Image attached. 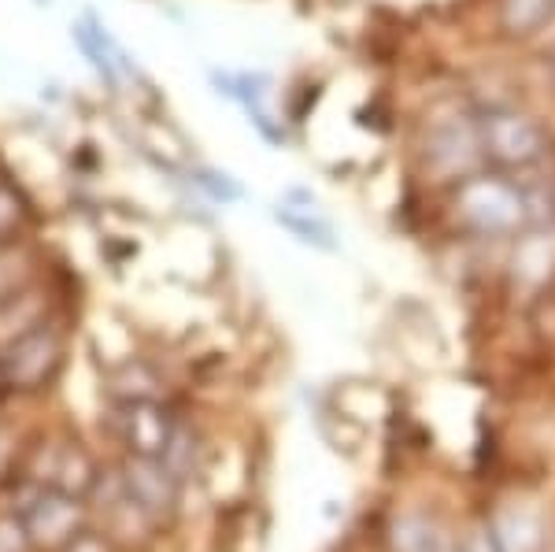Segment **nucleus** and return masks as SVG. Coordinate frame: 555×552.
<instances>
[{
    "label": "nucleus",
    "instance_id": "obj_1",
    "mask_svg": "<svg viewBox=\"0 0 555 552\" xmlns=\"http://www.w3.org/2000/svg\"><path fill=\"white\" fill-rule=\"evenodd\" d=\"M455 208H460V219L467 222L470 230L489 234V238L512 234L526 219L522 193H518L507 178H489V175L467 178V182L460 185Z\"/></svg>",
    "mask_w": 555,
    "mask_h": 552
},
{
    "label": "nucleus",
    "instance_id": "obj_2",
    "mask_svg": "<svg viewBox=\"0 0 555 552\" xmlns=\"http://www.w3.org/2000/svg\"><path fill=\"white\" fill-rule=\"evenodd\" d=\"M481 149L504 167H530L548 153V138H544L541 123L533 115L512 108V104H496L481 115L478 123Z\"/></svg>",
    "mask_w": 555,
    "mask_h": 552
},
{
    "label": "nucleus",
    "instance_id": "obj_3",
    "mask_svg": "<svg viewBox=\"0 0 555 552\" xmlns=\"http://www.w3.org/2000/svg\"><path fill=\"white\" fill-rule=\"evenodd\" d=\"M426 149L437 171H467L481 149V133L470 127L467 115H437L426 130Z\"/></svg>",
    "mask_w": 555,
    "mask_h": 552
},
{
    "label": "nucleus",
    "instance_id": "obj_4",
    "mask_svg": "<svg viewBox=\"0 0 555 552\" xmlns=\"http://www.w3.org/2000/svg\"><path fill=\"white\" fill-rule=\"evenodd\" d=\"M56 363V337L49 331H30L8 349L4 375L15 382H34Z\"/></svg>",
    "mask_w": 555,
    "mask_h": 552
},
{
    "label": "nucleus",
    "instance_id": "obj_5",
    "mask_svg": "<svg viewBox=\"0 0 555 552\" xmlns=\"http://www.w3.org/2000/svg\"><path fill=\"white\" fill-rule=\"evenodd\" d=\"M389 541H392V552H452L455 549L449 530L418 512L400 515L389 530Z\"/></svg>",
    "mask_w": 555,
    "mask_h": 552
},
{
    "label": "nucleus",
    "instance_id": "obj_6",
    "mask_svg": "<svg viewBox=\"0 0 555 552\" xmlns=\"http://www.w3.org/2000/svg\"><path fill=\"white\" fill-rule=\"evenodd\" d=\"M500 26L515 38L552 30L555 26V0H500Z\"/></svg>",
    "mask_w": 555,
    "mask_h": 552
},
{
    "label": "nucleus",
    "instance_id": "obj_7",
    "mask_svg": "<svg viewBox=\"0 0 555 552\" xmlns=\"http://www.w3.org/2000/svg\"><path fill=\"white\" fill-rule=\"evenodd\" d=\"M492 530H496L500 549L504 552H541V545H544V527L530 512L512 509V512L496 515Z\"/></svg>",
    "mask_w": 555,
    "mask_h": 552
},
{
    "label": "nucleus",
    "instance_id": "obj_8",
    "mask_svg": "<svg viewBox=\"0 0 555 552\" xmlns=\"http://www.w3.org/2000/svg\"><path fill=\"white\" fill-rule=\"evenodd\" d=\"M555 267V234H530L515 253V271L526 282H544Z\"/></svg>",
    "mask_w": 555,
    "mask_h": 552
},
{
    "label": "nucleus",
    "instance_id": "obj_9",
    "mask_svg": "<svg viewBox=\"0 0 555 552\" xmlns=\"http://www.w3.org/2000/svg\"><path fill=\"white\" fill-rule=\"evenodd\" d=\"M127 423H130V438L138 441V449L141 452H159V449H167V420L159 415V408H152V405H133L130 408V415H127Z\"/></svg>",
    "mask_w": 555,
    "mask_h": 552
},
{
    "label": "nucleus",
    "instance_id": "obj_10",
    "mask_svg": "<svg viewBox=\"0 0 555 552\" xmlns=\"http://www.w3.org/2000/svg\"><path fill=\"white\" fill-rule=\"evenodd\" d=\"M278 222H282L289 234H297L300 242L319 245V248H334V230H330V222L322 219L319 211L304 208V216H297L293 204H282V208H278Z\"/></svg>",
    "mask_w": 555,
    "mask_h": 552
},
{
    "label": "nucleus",
    "instance_id": "obj_11",
    "mask_svg": "<svg viewBox=\"0 0 555 552\" xmlns=\"http://www.w3.org/2000/svg\"><path fill=\"white\" fill-rule=\"evenodd\" d=\"M78 44L93 56V67L101 70V75L115 78V64H119V60H115V44L107 41L104 30H96L93 23H82L78 26Z\"/></svg>",
    "mask_w": 555,
    "mask_h": 552
},
{
    "label": "nucleus",
    "instance_id": "obj_12",
    "mask_svg": "<svg viewBox=\"0 0 555 552\" xmlns=\"http://www.w3.org/2000/svg\"><path fill=\"white\" fill-rule=\"evenodd\" d=\"M20 219H23V197L8 182H0V242H4V234Z\"/></svg>",
    "mask_w": 555,
    "mask_h": 552
},
{
    "label": "nucleus",
    "instance_id": "obj_13",
    "mask_svg": "<svg viewBox=\"0 0 555 552\" xmlns=\"http://www.w3.org/2000/svg\"><path fill=\"white\" fill-rule=\"evenodd\" d=\"M460 552H504V549H500V538H496V530H492V523H478V527L467 534V541L460 545Z\"/></svg>",
    "mask_w": 555,
    "mask_h": 552
}]
</instances>
